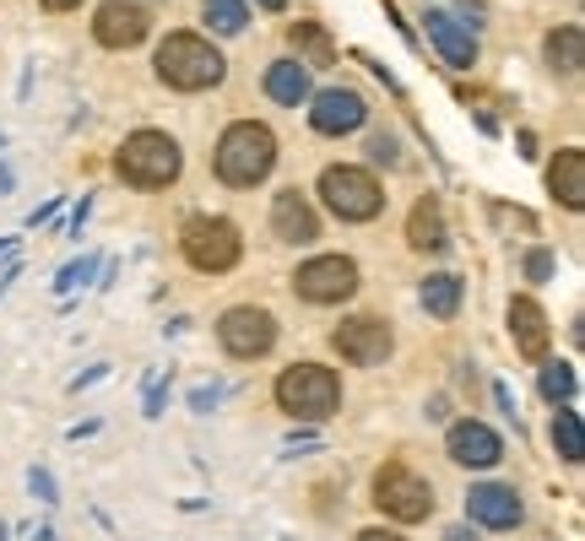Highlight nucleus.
Returning <instances> with one entry per match:
<instances>
[{
  "instance_id": "nucleus-1",
  "label": "nucleus",
  "mask_w": 585,
  "mask_h": 541,
  "mask_svg": "<svg viewBox=\"0 0 585 541\" xmlns=\"http://www.w3.org/2000/svg\"><path fill=\"white\" fill-rule=\"evenodd\" d=\"M152 76L168 87V93H217L228 82V55L217 49V38L195 33V27H168L152 49Z\"/></svg>"
},
{
  "instance_id": "nucleus-2",
  "label": "nucleus",
  "mask_w": 585,
  "mask_h": 541,
  "mask_svg": "<svg viewBox=\"0 0 585 541\" xmlns=\"http://www.w3.org/2000/svg\"><path fill=\"white\" fill-rule=\"evenodd\" d=\"M277 131L266 120H234L212 146V173L223 190H261L277 173Z\"/></svg>"
},
{
  "instance_id": "nucleus-3",
  "label": "nucleus",
  "mask_w": 585,
  "mask_h": 541,
  "mask_svg": "<svg viewBox=\"0 0 585 541\" xmlns=\"http://www.w3.org/2000/svg\"><path fill=\"white\" fill-rule=\"evenodd\" d=\"M115 179L126 190H142V195H163L184 179V146L179 135L157 131V125H142L131 131L120 146H115Z\"/></svg>"
},
{
  "instance_id": "nucleus-4",
  "label": "nucleus",
  "mask_w": 585,
  "mask_h": 541,
  "mask_svg": "<svg viewBox=\"0 0 585 541\" xmlns=\"http://www.w3.org/2000/svg\"><path fill=\"white\" fill-rule=\"evenodd\" d=\"M314 201L325 206V217H336V223H347V228H363V223L385 217V184H380L374 168H358V163H331V168H320Z\"/></svg>"
},
{
  "instance_id": "nucleus-5",
  "label": "nucleus",
  "mask_w": 585,
  "mask_h": 541,
  "mask_svg": "<svg viewBox=\"0 0 585 541\" xmlns=\"http://www.w3.org/2000/svg\"><path fill=\"white\" fill-rule=\"evenodd\" d=\"M179 255L195 276H228L244 261V233L234 217H217V212H195L184 217L179 228Z\"/></svg>"
},
{
  "instance_id": "nucleus-6",
  "label": "nucleus",
  "mask_w": 585,
  "mask_h": 541,
  "mask_svg": "<svg viewBox=\"0 0 585 541\" xmlns=\"http://www.w3.org/2000/svg\"><path fill=\"white\" fill-rule=\"evenodd\" d=\"M277 406L292 422H325L342 411V374L325 363H288L277 374Z\"/></svg>"
},
{
  "instance_id": "nucleus-7",
  "label": "nucleus",
  "mask_w": 585,
  "mask_h": 541,
  "mask_svg": "<svg viewBox=\"0 0 585 541\" xmlns=\"http://www.w3.org/2000/svg\"><path fill=\"white\" fill-rule=\"evenodd\" d=\"M277 341H283V325L261 303H234V309L217 314V347L234 363H261V358L277 352Z\"/></svg>"
},
{
  "instance_id": "nucleus-8",
  "label": "nucleus",
  "mask_w": 585,
  "mask_h": 541,
  "mask_svg": "<svg viewBox=\"0 0 585 541\" xmlns=\"http://www.w3.org/2000/svg\"><path fill=\"white\" fill-rule=\"evenodd\" d=\"M358 287H363L358 261H353V255H336V250L309 255V261L292 266V292H298L303 303H314V309H336V303L358 298Z\"/></svg>"
},
{
  "instance_id": "nucleus-9",
  "label": "nucleus",
  "mask_w": 585,
  "mask_h": 541,
  "mask_svg": "<svg viewBox=\"0 0 585 541\" xmlns=\"http://www.w3.org/2000/svg\"><path fill=\"white\" fill-rule=\"evenodd\" d=\"M374 509L396 526H418V520L434 515V482L423 471H413L407 460H391L374 477Z\"/></svg>"
},
{
  "instance_id": "nucleus-10",
  "label": "nucleus",
  "mask_w": 585,
  "mask_h": 541,
  "mask_svg": "<svg viewBox=\"0 0 585 541\" xmlns=\"http://www.w3.org/2000/svg\"><path fill=\"white\" fill-rule=\"evenodd\" d=\"M303 115H309V131L320 135V141H342V135H358L374 115H369V98L353 87V82H331V87H314L309 93V104H303Z\"/></svg>"
},
{
  "instance_id": "nucleus-11",
  "label": "nucleus",
  "mask_w": 585,
  "mask_h": 541,
  "mask_svg": "<svg viewBox=\"0 0 585 541\" xmlns=\"http://www.w3.org/2000/svg\"><path fill=\"white\" fill-rule=\"evenodd\" d=\"M331 352L353 369H380L396 352V330L385 314H342L331 330Z\"/></svg>"
},
{
  "instance_id": "nucleus-12",
  "label": "nucleus",
  "mask_w": 585,
  "mask_h": 541,
  "mask_svg": "<svg viewBox=\"0 0 585 541\" xmlns=\"http://www.w3.org/2000/svg\"><path fill=\"white\" fill-rule=\"evenodd\" d=\"M152 33H157L152 0H98V11H93V44L109 49V55L142 49Z\"/></svg>"
},
{
  "instance_id": "nucleus-13",
  "label": "nucleus",
  "mask_w": 585,
  "mask_h": 541,
  "mask_svg": "<svg viewBox=\"0 0 585 541\" xmlns=\"http://www.w3.org/2000/svg\"><path fill=\"white\" fill-rule=\"evenodd\" d=\"M320 233H325L320 206H314L298 184L277 190V201H272V239L288 244V250H309V244H320Z\"/></svg>"
},
{
  "instance_id": "nucleus-14",
  "label": "nucleus",
  "mask_w": 585,
  "mask_h": 541,
  "mask_svg": "<svg viewBox=\"0 0 585 541\" xmlns=\"http://www.w3.org/2000/svg\"><path fill=\"white\" fill-rule=\"evenodd\" d=\"M444 449H450V460L466 466V471H493V466L504 460V438H499L488 422H477V417H455V422L444 428Z\"/></svg>"
},
{
  "instance_id": "nucleus-15",
  "label": "nucleus",
  "mask_w": 585,
  "mask_h": 541,
  "mask_svg": "<svg viewBox=\"0 0 585 541\" xmlns=\"http://www.w3.org/2000/svg\"><path fill=\"white\" fill-rule=\"evenodd\" d=\"M510 341H515V358H526V363H542L553 352V320L532 292L510 298Z\"/></svg>"
},
{
  "instance_id": "nucleus-16",
  "label": "nucleus",
  "mask_w": 585,
  "mask_h": 541,
  "mask_svg": "<svg viewBox=\"0 0 585 541\" xmlns=\"http://www.w3.org/2000/svg\"><path fill=\"white\" fill-rule=\"evenodd\" d=\"M466 520L477 531H515L526 520V504H521V493L510 482H477L466 493Z\"/></svg>"
},
{
  "instance_id": "nucleus-17",
  "label": "nucleus",
  "mask_w": 585,
  "mask_h": 541,
  "mask_svg": "<svg viewBox=\"0 0 585 541\" xmlns=\"http://www.w3.org/2000/svg\"><path fill=\"white\" fill-rule=\"evenodd\" d=\"M423 33H429V44L439 49V60H444L450 71H477L482 44H477V33H471L461 16H450V11H429V16H423Z\"/></svg>"
},
{
  "instance_id": "nucleus-18",
  "label": "nucleus",
  "mask_w": 585,
  "mask_h": 541,
  "mask_svg": "<svg viewBox=\"0 0 585 541\" xmlns=\"http://www.w3.org/2000/svg\"><path fill=\"white\" fill-rule=\"evenodd\" d=\"M402 233H407V250H413V255H450V217H444V201H439V195H418Z\"/></svg>"
},
{
  "instance_id": "nucleus-19",
  "label": "nucleus",
  "mask_w": 585,
  "mask_h": 541,
  "mask_svg": "<svg viewBox=\"0 0 585 541\" xmlns=\"http://www.w3.org/2000/svg\"><path fill=\"white\" fill-rule=\"evenodd\" d=\"M261 93H266L277 109H303V104H309V93H314V71H309L303 60L283 55V60H272V65H266Z\"/></svg>"
},
{
  "instance_id": "nucleus-20",
  "label": "nucleus",
  "mask_w": 585,
  "mask_h": 541,
  "mask_svg": "<svg viewBox=\"0 0 585 541\" xmlns=\"http://www.w3.org/2000/svg\"><path fill=\"white\" fill-rule=\"evenodd\" d=\"M288 55L303 60L309 71H331L336 65V38L320 16H298V22H288Z\"/></svg>"
},
{
  "instance_id": "nucleus-21",
  "label": "nucleus",
  "mask_w": 585,
  "mask_h": 541,
  "mask_svg": "<svg viewBox=\"0 0 585 541\" xmlns=\"http://www.w3.org/2000/svg\"><path fill=\"white\" fill-rule=\"evenodd\" d=\"M548 195L564 206V212H585V152L581 146H564L548 157Z\"/></svg>"
},
{
  "instance_id": "nucleus-22",
  "label": "nucleus",
  "mask_w": 585,
  "mask_h": 541,
  "mask_svg": "<svg viewBox=\"0 0 585 541\" xmlns=\"http://www.w3.org/2000/svg\"><path fill=\"white\" fill-rule=\"evenodd\" d=\"M542 60L559 82H575L585 71V27L581 22H564V27H548L542 38Z\"/></svg>"
},
{
  "instance_id": "nucleus-23",
  "label": "nucleus",
  "mask_w": 585,
  "mask_h": 541,
  "mask_svg": "<svg viewBox=\"0 0 585 541\" xmlns=\"http://www.w3.org/2000/svg\"><path fill=\"white\" fill-rule=\"evenodd\" d=\"M418 303H423L429 320H455V314L466 309V281H461L455 270H429V276L418 281Z\"/></svg>"
},
{
  "instance_id": "nucleus-24",
  "label": "nucleus",
  "mask_w": 585,
  "mask_h": 541,
  "mask_svg": "<svg viewBox=\"0 0 585 541\" xmlns=\"http://www.w3.org/2000/svg\"><path fill=\"white\" fill-rule=\"evenodd\" d=\"M542 374H537V396L548 406H575L581 396V374H575V363H553V358H542L537 363Z\"/></svg>"
},
{
  "instance_id": "nucleus-25",
  "label": "nucleus",
  "mask_w": 585,
  "mask_h": 541,
  "mask_svg": "<svg viewBox=\"0 0 585 541\" xmlns=\"http://www.w3.org/2000/svg\"><path fill=\"white\" fill-rule=\"evenodd\" d=\"M201 27L212 38H239L250 27V0H201Z\"/></svg>"
},
{
  "instance_id": "nucleus-26",
  "label": "nucleus",
  "mask_w": 585,
  "mask_h": 541,
  "mask_svg": "<svg viewBox=\"0 0 585 541\" xmlns=\"http://www.w3.org/2000/svg\"><path fill=\"white\" fill-rule=\"evenodd\" d=\"M553 449L564 466H581L585 460V422L575 406H553Z\"/></svg>"
},
{
  "instance_id": "nucleus-27",
  "label": "nucleus",
  "mask_w": 585,
  "mask_h": 541,
  "mask_svg": "<svg viewBox=\"0 0 585 541\" xmlns=\"http://www.w3.org/2000/svg\"><path fill=\"white\" fill-rule=\"evenodd\" d=\"M369 163L374 168H407V152H402V135L396 131H369Z\"/></svg>"
},
{
  "instance_id": "nucleus-28",
  "label": "nucleus",
  "mask_w": 585,
  "mask_h": 541,
  "mask_svg": "<svg viewBox=\"0 0 585 541\" xmlns=\"http://www.w3.org/2000/svg\"><path fill=\"white\" fill-rule=\"evenodd\" d=\"M521 270H526V281H532V287H542V281H553V276H559V255L537 244V250H526Z\"/></svg>"
},
{
  "instance_id": "nucleus-29",
  "label": "nucleus",
  "mask_w": 585,
  "mask_h": 541,
  "mask_svg": "<svg viewBox=\"0 0 585 541\" xmlns=\"http://www.w3.org/2000/svg\"><path fill=\"white\" fill-rule=\"evenodd\" d=\"M27 493H33L44 509H55V504H60V482L49 477V466H27Z\"/></svg>"
},
{
  "instance_id": "nucleus-30",
  "label": "nucleus",
  "mask_w": 585,
  "mask_h": 541,
  "mask_svg": "<svg viewBox=\"0 0 585 541\" xmlns=\"http://www.w3.org/2000/svg\"><path fill=\"white\" fill-rule=\"evenodd\" d=\"M98 276V255H82V261H71V266L55 276V292H71V287H87Z\"/></svg>"
},
{
  "instance_id": "nucleus-31",
  "label": "nucleus",
  "mask_w": 585,
  "mask_h": 541,
  "mask_svg": "<svg viewBox=\"0 0 585 541\" xmlns=\"http://www.w3.org/2000/svg\"><path fill=\"white\" fill-rule=\"evenodd\" d=\"M223 396H228L223 385H195V390H190V411H195V417H206V411H217V406H223Z\"/></svg>"
},
{
  "instance_id": "nucleus-32",
  "label": "nucleus",
  "mask_w": 585,
  "mask_h": 541,
  "mask_svg": "<svg viewBox=\"0 0 585 541\" xmlns=\"http://www.w3.org/2000/svg\"><path fill=\"white\" fill-rule=\"evenodd\" d=\"M163 406H168V380H163V374H152V380H146L142 411H146V417H163Z\"/></svg>"
},
{
  "instance_id": "nucleus-33",
  "label": "nucleus",
  "mask_w": 585,
  "mask_h": 541,
  "mask_svg": "<svg viewBox=\"0 0 585 541\" xmlns=\"http://www.w3.org/2000/svg\"><path fill=\"white\" fill-rule=\"evenodd\" d=\"M450 16H461V22H466V27H471V33H477V27H482V16H488V11H482V0H455V11H450Z\"/></svg>"
},
{
  "instance_id": "nucleus-34",
  "label": "nucleus",
  "mask_w": 585,
  "mask_h": 541,
  "mask_svg": "<svg viewBox=\"0 0 585 541\" xmlns=\"http://www.w3.org/2000/svg\"><path fill=\"white\" fill-rule=\"evenodd\" d=\"M109 380V363H93V369H82L76 380H71V390H93V385H104Z\"/></svg>"
},
{
  "instance_id": "nucleus-35",
  "label": "nucleus",
  "mask_w": 585,
  "mask_h": 541,
  "mask_svg": "<svg viewBox=\"0 0 585 541\" xmlns=\"http://www.w3.org/2000/svg\"><path fill=\"white\" fill-rule=\"evenodd\" d=\"M87 217H93V195H82V201L71 206V223H65V228H71V233L82 239V228H87Z\"/></svg>"
},
{
  "instance_id": "nucleus-36",
  "label": "nucleus",
  "mask_w": 585,
  "mask_h": 541,
  "mask_svg": "<svg viewBox=\"0 0 585 541\" xmlns=\"http://www.w3.org/2000/svg\"><path fill=\"white\" fill-rule=\"evenodd\" d=\"M493 401H499V411H504L510 422H521V411H515V396H510V385H504V380H493Z\"/></svg>"
},
{
  "instance_id": "nucleus-37",
  "label": "nucleus",
  "mask_w": 585,
  "mask_h": 541,
  "mask_svg": "<svg viewBox=\"0 0 585 541\" xmlns=\"http://www.w3.org/2000/svg\"><path fill=\"white\" fill-rule=\"evenodd\" d=\"M65 201H44V206H33L27 212V228H44V223H55V212H60Z\"/></svg>"
},
{
  "instance_id": "nucleus-38",
  "label": "nucleus",
  "mask_w": 585,
  "mask_h": 541,
  "mask_svg": "<svg viewBox=\"0 0 585 541\" xmlns=\"http://www.w3.org/2000/svg\"><path fill=\"white\" fill-rule=\"evenodd\" d=\"M38 11H49V16H71V11H82V0H38Z\"/></svg>"
},
{
  "instance_id": "nucleus-39",
  "label": "nucleus",
  "mask_w": 585,
  "mask_h": 541,
  "mask_svg": "<svg viewBox=\"0 0 585 541\" xmlns=\"http://www.w3.org/2000/svg\"><path fill=\"white\" fill-rule=\"evenodd\" d=\"M98 428H104V422H98V417H87V422H76V428H71L65 438H71V444H82V438H93Z\"/></svg>"
},
{
  "instance_id": "nucleus-40",
  "label": "nucleus",
  "mask_w": 585,
  "mask_h": 541,
  "mask_svg": "<svg viewBox=\"0 0 585 541\" xmlns=\"http://www.w3.org/2000/svg\"><path fill=\"white\" fill-rule=\"evenodd\" d=\"M444 541H482V537H477V526L466 520V526H450V531H444Z\"/></svg>"
},
{
  "instance_id": "nucleus-41",
  "label": "nucleus",
  "mask_w": 585,
  "mask_h": 541,
  "mask_svg": "<svg viewBox=\"0 0 585 541\" xmlns=\"http://www.w3.org/2000/svg\"><path fill=\"white\" fill-rule=\"evenodd\" d=\"M358 541H407V537H396V531H385V526H374V531H363Z\"/></svg>"
},
{
  "instance_id": "nucleus-42",
  "label": "nucleus",
  "mask_w": 585,
  "mask_h": 541,
  "mask_svg": "<svg viewBox=\"0 0 585 541\" xmlns=\"http://www.w3.org/2000/svg\"><path fill=\"white\" fill-rule=\"evenodd\" d=\"M515 146H521L526 157H537V135H532V131H521V135H515Z\"/></svg>"
},
{
  "instance_id": "nucleus-43",
  "label": "nucleus",
  "mask_w": 585,
  "mask_h": 541,
  "mask_svg": "<svg viewBox=\"0 0 585 541\" xmlns=\"http://www.w3.org/2000/svg\"><path fill=\"white\" fill-rule=\"evenodd\" d=\"M11 190H16V173H11V168L0 163V195H11Z\"/></svg>"
},
{
  "instance_id": "nucleus-44",
  "label": "nucleus",
  "mask_w": 585,
  "mask_h": 541,
  "mask_svg": "<svg viewBox=\"0 0 585 541\" xmlns=\"http://www.w3.org/2000/svg\"><path fill=\"white\" fill-rule=\"evenodd\" d=\"M255 5H261V11H277V16H283V11H288L292 0H255Z\"/></svg>"
},
{
  "instance_id": "nucleus-45",
  "label": "nucleus",
  "mask_w": 585,
  "mask_h": 541,
  "mask_svg": "<svg viewBox=\"0 0 585 541\" xmlns=\"http://www.w3.org/2000/svg\"><path fill=\"white\" fill-rule=\"evenodd\" d=\"M11 281H16V261H11V266L0 270V292H5V287H11Z\"/></svg>"
},
{
  "instance_id": "nucleus-46",
  "label": "nucleus",
  "mask_w": 585,
  "mask_h": 541,
  "mask_svg": "<svg viewBox=\"0 0 585 541\" xmlns=\"http://www.w3.org/2000/svg\"><path fill=\"white\" fill-rule=\"evenodd\" d=\"M33 541H55V531H49V526H38V531H33Z\"/></svg>"
},
{
  "instance_id": "nucleus-47",
  "label": "nucleus",
  "mask_w": 585,
  "mask_h": 541,
  "mask_svg": "<svg viewBox=\"0 0 585 541\" xmlns=\"http://www.w3.org/2000/svg\"><path fill=\"white\" fill-rule=\"evenodd\" d=\"M16 250V239H0V255H11Z\"/></svg>"
}]
</instances>
